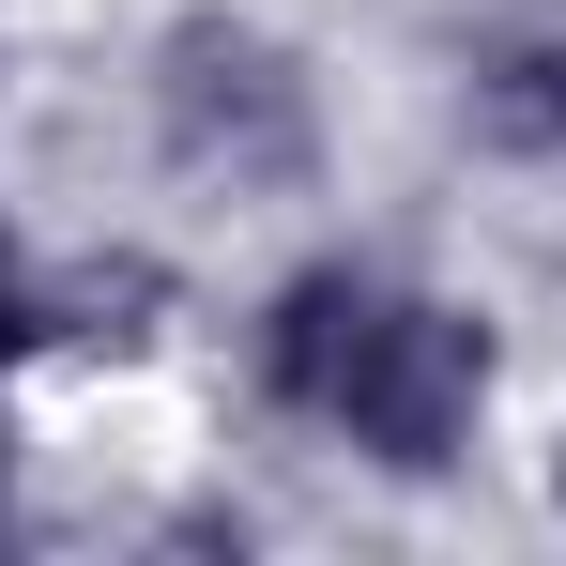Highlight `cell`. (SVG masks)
<instances>
[{
	"label": "cell",
	"instance_id": "obj_1",
	"mask_svg": "<svg viewBox=\"0 0 566 566\" xmlns=\"http://www.w3.org/2000/svg\"><path fill=\"white\" fill-rule=\"evenodd\" d=\"M261 382L291 413H322L353 460L382 474H444L490 413V322L444 291H398L368 261H306L261 306Z\"/></svg>",
	"mask_w": 566,
	"mask_h": 566
},
{
	"label": "cell",
	"instance_id": "obj_5",
	"mask_svg": "<svg viewBox=\"0 0 566 566\" xmlns=\"http://www.w3.org/2000/svg\"><path fill=\"white\" fill-rule=\"evenodd\" d=\"M0 490H15V444H0Z\"/></svg>",
	"mask_w": 566,
	"mask_h": 566
},
{
	"label": "cell",
	"instance_id": "obj_3",
	"mask_svg": "<svg viewBox=\"0 0 566 566\" xmlns=\"http://www.w3.org/2000/svg\"><path fill=\"white\" fill-rule=\"evenodd\" d=\"M474 123H490L505 154H566V15L474 62Z\"/></svg>",
	"mask_w": 566,
	"mask_h": 566
},
{
	"label": "cell",
	"instance_id": "obj_4",
	"mask_svg": "<svg viewBox=\"0 0 566 566\" xmlns=\"http://www.w3.org/2000/svg\"><path fill=\"white\" fill-rule=\"evenodd\" d=\"M31 337H46V306H31V276H15V245H0V368H15Z\"/></svg>",
	"mask_w": 566,
	"mask_h": 566
},
{
	"label": "cell",
	"instance_id": "obj_2",
	"mask_svg": "<svg viewBox=\"0 0 566 566\" xmlns=\"http://www.w3.org/2000/svg\"><path fill=\"white\" fill-rule=\"evenodd\" d=\"M169 154L230 169V185H276L306 154V77H291L261 31H185L169 46Z\"/></svg>",
	"mask_w": 566,
	"mask_h": 566
}]
</instances>
